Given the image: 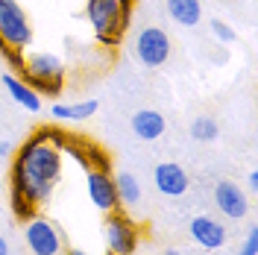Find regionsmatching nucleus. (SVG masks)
Returning a JSON list of instances; mask_svg holds the SVG:
<instances>
[{"mask_svg": "<svg viewBox=\"0 0 258 255\" xmlns=\"http://www.w3.org/2000/svg\"><path fill=\"white\" fill-rule=\"evenodd\" d=\"M191 238L203 249H220L226 243V229L211 217H194L191 220Z\"/></svg>", "mask_w": 258, "mask_h": 255, "instance_id": "nucleus-11", "label": "nucleus"}, {"mask_svg": "<svg viewBox=\"0 0 258 255\" xmlns=\"http://www.w3.org/2000/svg\"><path fill=\"white\" fill-rule=\"evenodd\" d=\"M0 44L24 53L32 44V27L18 0H0Z\"/></svg>", "mask_w": 258, "mask_h": 255, "instance_id": "nucleus-5", "label": "nucleus"}, {"mask_svg": "<svg viewBox=\"0 0 258 255\" xmlns=\"http://www.w3.org/2000/svg\"><path fill=\"white\" fill-rule=\"evenodd\" d=\"M21 80L38 97H59L64 85V65L53 53H30V56H24V77Z\"/></svg>", "mask_w": 258, "mask_h": 255, "instance_id": "nucleus-3", "label": "nucleus"}, {"mask_svg": "<svg viewBox=\"0 0 258 255\" xmlns=\"http://www.w3.org/2000/svg\"><path fill=\"white\" fill-rule=\"evenodd\" d=\"M0 255H9V243H6L3 235H0Z\"/></svg>", "mask_w": 258, "mask_h": 255, "instance_id": "nucleus-24", "label": "nucleus"}, {"mask_svg": "<svg viewBox=\"0 0 258 255\" xmlns=\"http://www.w3.org/2000/svg\"><path fill=\"white\" fill-rule=\"evenodd\" d=\"M35 138H38V141H44V144H50V147H56V150H64L68 141H71V135L62 132L59 126H41L38 132H35Z\"/></svg>", "mask_w": 258, "mask_h": 255, "instance_id": "nucleus-18", "label": "nucleus"}, {"mask_svg": "<svg viewBox=\"0 0 258 255\" xmlns=\"http://www.w3.org/2000/svg\"><path fill=\"white\" fill-rule=\"evenodd\" d=\"M24 240L30 255H64L68 243H64L62 229L53 223L44 214H32L30 220H24Z\"/></svg>", "mask_w": 258, "mask_h": 255, "instance_id": "nucleus-4", "label": "nucleus"}, {"mask_svg": "<svg viewBox=\"0 0 258 255\" xmlns=\"http://www.w3.org/2000/svg\"><path fill=\"white\" fill-rule=\"evenodd\" d=\"M0 56L9 62V68H12V71H18V74L24 77V56H27L24 50H15V47H6V44H0Z\"/></svg>", "mask_w": 258, "mask_h": 255, "instance_id": "nucleus-20", "label": "nucleus"}, {"mask_svg": "<svg viewBox=\"0 0 258 255\" xmlns=\"http://www.w3.org/2000/svg\"><path fill=\"white\" fill-rule=\"evenodd\" d=\"M97 112V100H82V103H74V106H53V117H59V120H85V117H91Z\"/></svg>", "mask_w": 258, "mask_h": 255, "instance_id": "nucleus-16", "label": "nucleus"}, {"mask_svg": "<svg viewBox=\"0 0 258 255\" xmlns=\"http://www.w3.org/2000/svg\"><path fill=\"white\" fill-rule=\"evenodd\" d=\"M0 156H9V144L6 141H0Z\"/></svg>", "mask_w": 258, "mask_h": 255, "instance_id": "nucleus-25", "label": "nucleus"}, {"mask_svg": "<svg viewBox=\"0 0 258 255\" xmlns=\"http://www.w3.org/2000/svg\"><path fill=\"white\" fill-rule=\"evenodd\" d=\"M164 129H167L164 117L159 112H153V109H141V112L132 114V132L141 141H156V138L164 135Z\"/></svg>", "mask_w": 258, "mask_h": 255, "instance_id": "nucleus-12", "label": "nucleus"}, {"mask_svg": "<svg viewBox=\"0 0 258 255\" xmlns=\"http://www.w3.org/2000/svg\"><path fill=\"white\" fill-rule=\"evenodd\" d=\"M217 120L214 117H209V114H203V117H197L191 123V135H194V141H203V144H209L217 138Z\"/></svg>", "mask_w": 258, "mask_h": 255, "instance_id": "nucleus-17", "label": "nucleus"}, {"mask_svg": "<svg viewBox=\"0 0 258 255\" xmlns=\"http://www.w3.org/2000/svg\"><path fill=\"white\" fill-rule=\"evenodd\" d=\"M59 176H62V150L38 141L32 135L18 147L12 170H9V185L12 191L27 197L32 206H41L50 200Z\"/></svg>", "mask_w": 258, "mask_h": 255, "instance_id": "nucleus-1", "label": "nucleus"}, {"mask_svg": "<svg viewBox=\"0 0 258 255\" xmlns=\"http://www.w3.org/2000/svg\"><path fill=\"white\" fill-rule=\"evenodd\" d=\"M255 252H258V232H255V229H249L246 240L238 246V255H255Z\"/></svg>", "mask_w": 258, "mask_h": 255, "instance_id": "nucleus-22", "label": "nucleus"}, {"mask_svg": "<svg viewBox=\"0 0 258 255\" xmlns=\"http://www.w3.org/2000/svg\"><path fill=\"white\" fill-rule=\"evenodd\" d=\"M246 191H249V194H255V191H258V173H255V170L246 176Z\"/></svg>", "mask_w": 258, "mask_h": 255, "instance_id": "nucleus-23", "label": "nucleus"}, {"mask_svg": "<svg viewBox=\"0 0 258 255\" xmlns=\"http://www.w3.org/2000/svg\"><path fill=\"white\" fill-rule=\"evenodd\" d=\"M214 203L217 208L223 211L226 217H232V220H241L249 214V200H246V194L235 185V182H220L217 188H214Z\"/></svg>", "mask_w": 258, "mask_h": 255, "instance_id": "nucleus-10", "label": "nucleus"}, {"mask_svg": "<svg viewBox=\"0 0 258 255\" xmlns=\"http://www.w3.org/2000/svg\"><path fill=\"white\" fill-rule=\"evenodd\" d=\"M153 179H156V188H159L164 197H182V194L191 188V179L185 173V167H182V164H173V161L156 164Z\"/></svg>", "mask_w": 258, "mask_h": 255, "instance_id": "nucleus-9", "label": "nucleus"}, {"mask_svg": "<svg viewBox=\"0 0 258 255\" xmlns=\"http://www.w3.org/2000/svg\"><path fill=\"white\" fill-rule=\"evenodd\" d=\"M114 188H117L120 206H138V200H141V185H138V179L132 173L120 170V173L114 176Z\"/></svg>", "mask_w": 258, "mask_h": 255, "instance_id": "nucleus-15", "label": "nucleus"}, {"mask_svg": "<svg viewBox=\"0 0 258 255\" xmlns=\"http://www.w3.org/2000/svg\"><path fill=\"white\" fill-rule=\"evenodd\" d=\"M211 32H214V38H220L223 44L235 41V30H232L226 21H211Z\"/></svg>", "mask_w": 258, "mask_h": 255, "instance_id": "nucleus-21", "label": "nucleus"}, {"mask_svg": "<svg viewBox=\"0 0 258 255\" xmlns=\"http://www.w3.org/2000/svg\"><path fill=\"white\" fill-rule=\"evenodd\" d=\"M64 255H88V252H82V249H68Z\"/></svg>", "mask_w": 258, "mask_h": 255, "instance_id": "nucleus-26", "label": "nucleus"}, {"mask_svg": "<svg viewBox=\"0 0 258 255\" xmlns=\"http://www.w3.org/2000/svg\"><path fill=\"white\" fill-rule=\"evenodd\" d=\"M9 208H12V214H15L18 220L24 223V220H30L32 214H35V208L38 206H32L27 197H21L18 191H9Z\"/></svg>", "mask_w": 258, "mask_h": 255, "instance_id": "nucleus-19", "label": "nucleus"}, {"mask_svg": "<svg viewBox=\"0 0 258 255\" xmlns=\"http://www.w3.org/2000/svg\"><path fill=\"white\" fill-rule=\"evenodd\" d=\"M135 0H88L85 3V21L97 32V41L103 47H117L123 32L132 21Z\"/></svg>", "mask_w": 258, "mask_h": 255, "instance_id": "nucleus-2", "label": "nucleus"}, {"mask_svg": "<svg viewBox=\"0 0 258 255\" xmlns=\"http://www.w3.org/2000/svg\"><path fill=\"white\" fill-rule=\"evenodd\" d=\"M0 82L6 85V91L12 94V100L21 103L27 112H38V109H41V97L35 94V91H32L21 77H15V74H3V80H0Z\"/></svg>", "mask_w": 258, "mask_h": 255, "instance_id": "nucleus-13", "label": "nucleus"}, {"mask_svg": "<svg viewBox=\"0 0 258 255\" xmlns=\"http://www.w3.org/2000/svg\"><path fill=\"white\" fill-rule=\"evenodd\" d=\"M164 255H182L179 249H164Z\"/></svg>", "mask_w": 258, "mask_h": 255, "instance_id": "nucleus-27", "label": "nucleus"}, {"mask_svg": "<svg viewBox=\"0 0 258 255\" xmlns=\"http://www.w3.org/2000/svg\"><path fill=\"white\" fill-rule=\"evenodd\" d=\"M138 240H141V232L126 214L120 211L106 214V246L112 255H132L138 249Z\"/></svg>", "mask_w": 258, "mask_h": 255, "instance_id": "nucleus-6", "label": "nucleus"}, {"mask_svg": "<svg viewBox=\"0 0 258 255\" xmlns=\"http://www.w3.org/2000/svg\"><path fill=\"white\" fill-rule=\"evenodd\" d=\"M88 197L97 206V211H117L120 200H117V188H114V176L109 170H88Z\"/></svg>", "mask_w": 258, "mask_h": 255, "instance_id": "nucleus-8", "label": "nucleus"}, {"mask_svg": "<svg viewBox=\"0 0 258 255\" xmlns=\"http://www.w3.org/2000/svg\"><path fill=\"white\" fill-rule=\"evenodd\" d=\"M135 56L147 68H161L170 59V38L159 27H147L135 35Z\"/></svg>", "mask_w": 258, "mask_h": 255, "instance_id": "nucleus-7", "label": "nucleus"}, {"mask_svg": "<svg viewBox=\"0 0 258 255\" xmlns=\"http://www.w3.org/2000/svg\"><path fill=\"white\" fill-rule=\"evenodd\" d=\"M167 15L182 27H194L203 18V3L200 0H167Z\"/></svg>", "mask_w": 258, "mask_h": 255, "instance_id": "nucleus-14", "label": "nucleus"}]
</instances>
